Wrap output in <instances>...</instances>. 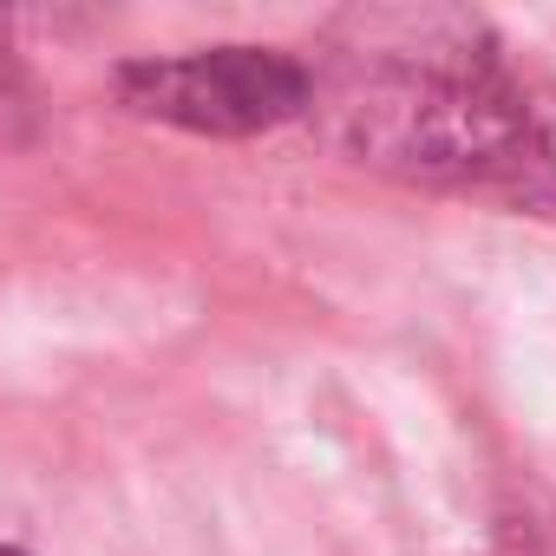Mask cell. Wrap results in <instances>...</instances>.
Returning a JSON list of instances; mask_svg holds the SVG:
<instances>
[{"instance_id": "2", "label": "cell", "mask_w": 556, "mask_h": 556, "mask_svg": "<svg viewBox=\"0 0 556 556\" xmlns=\"http://www.w3.org/2000/svg\"><path fill=\"white\" fill-rule=\"evenodd\" d=\"M112 99L131 118L197 131V138H255L295 125L315 105V66L282 47H197L125 60L112 73Z\"/></svg>"}, {"instance_id": "3", "label": "cell", "mask_w": 556, "mask_h": 556, "mask_svg": "<svg viewBox=\"0 0 556 556\" xmlns=\"http://www.w3.org/2000/svg\"><path fill=\"white\" fill-rule=\"evenodd\" d=\"M40 131V92L14 60H0V151H21Z\"/></svg>"}, {"instance_id": "4", "label": "cell", "mask_w": 556, "mask_h": 556, "mask_svg": "<svg viewBox=\"0 0 556 556\" xmlns=\"http://www.w3.org/2000/svg\"><path fill=\"white\" fill-rule=\"evenodd\" d=\"M497 556H556V510L549 504H517L497 517Z\"/></svg>"}, {"instance_id": "5", "label": "cell", "mask_w": 556, "mask_h": 556, "mask_svg": "<svg viewBox=\"0 0 556 556\" xmlns=\"http://www.w3.org/2000/svg\"><path fill=\"white\" fill-rule=\"evenodd\" d=\"M0 556H34V549H14V543H0Z\"/></svg>"}, {"instance_id": "1", "label": "cell", "mask_w": 556, "mask_h": 556, "mask_svg": "<svg viewBox=\"0 0 556 556\" xmlns=\"http://www.w3.org/2000/svg\"><path fill=\"white\" fill-rule=\"evenodd\" d=\"M308 118L380 177L556 216V92L478 14H348L315 66Z\"/></svg>"}]
</instances>
